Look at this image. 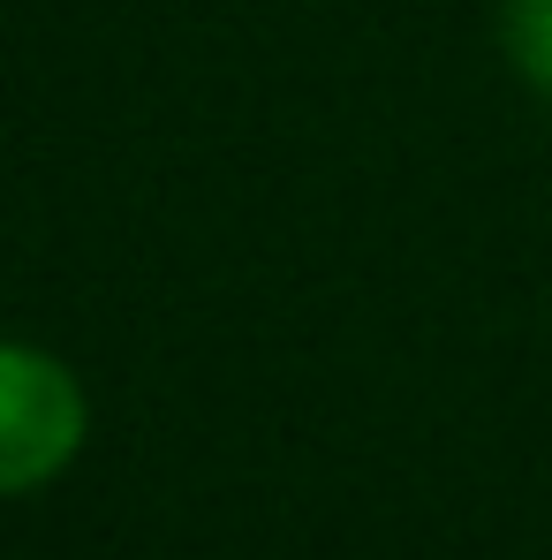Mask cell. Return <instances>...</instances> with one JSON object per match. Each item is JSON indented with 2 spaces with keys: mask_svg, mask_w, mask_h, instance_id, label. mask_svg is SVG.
Instances as JSON below:
<instances>
[{
  "mask_svg": "<svg viewBox=\"0 0 552 560\" xmlns=\"http://www.w3.org/2000/svg\"><path fill=\"white\" fill-rule=\"evenodd\" d=\"M84 447V386L61 357L0 341V500L38 492Z\"/></svg>",
  "mask_w": 552,
  "mask_h": 560,
  "instance_id": "obj_1",
  "label": "cell"
},
{
  "mask_svg": "<svg viewBox=\"0 0 552 560\" xmlns=\"http://www.w3.org/2000/svg\"><path fill=\"white\" fill-rule=\"evenodd\" d=\"M500 31H507V61L522 69V84L552 92V0H507Z\"/></svg>",
  "mask_w": 552,
  "mask_h": 560,
  "instance_id": "obj_2",
  "label": "cell"
}]
</instances>
